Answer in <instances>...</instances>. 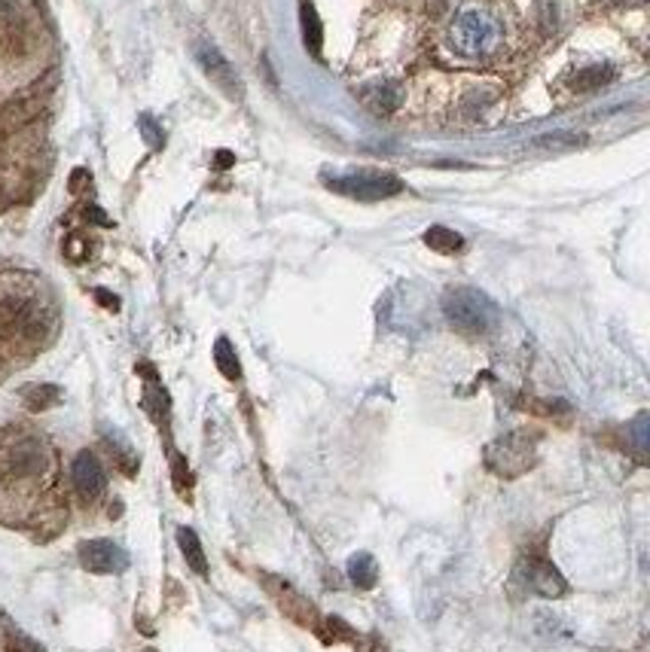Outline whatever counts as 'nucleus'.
<instances>
[{
    "mask_svg": "<svg viewBox=\"0 0 650 652\" xmlns=\"http://www.w3.org/2000/svg\"><path fill=\"white\" fill-rule=\"evenodd\" d=\"M50 472V448L41 436L15 433L0 443V485H41Z\"/></svg>",
    "mask_w": 650,
    "mask_h": 652,
    "instance_id": "nucleus-1",
    "label": "nucleus"
},
{
    "mask_svg": "<svg viewBox=\"0 0 650 652\" xmlns=\"http://www.w3.org/2000/svg\"><path fill=\"white\" fill-rule=\"evenodd\" d=\"M443 314L458 333L486 336L498 324V305L474 287H452L443 293Z\"/></svg>",
    "mask_w": 650,
    "mask_h": 652,
    "instance_id": "nucleus-2",
    "label": "nucleus"
},
{
    "mask_svg": "<svg viewBox=\"0 0 650 652\" xmlns=\"http://www.w3.org/2000/svg\"><path fill=\"white\" fill-rule=\"evenodd\" d=\"M452 50L465 58H486L498 50L501 43V25L498 19L479 7H467L452 19L449 25Z\"/></svg>",
    "mask_w": 650,
    "mask_h": 652,
    "instance_id": "nucleus-3",
    "label": "nucleus"
},
{
    "mask_svg": "<svg viewBox=\"0 0 650 652\" xmlns=\"http://www.w3.org/2000/svg\"><path fill=\"white\" fill-rule=\"evenodd\" d=\"M46 314L43 305L31 293L22 290H0V336L13 339H43Z\"/></svg>",
    "mask_w": 650,
    "mask_h": 652,
    "instance_id": "nucleus-4",
    "label": "nucleus"
},
{
    "mask_svg": "<svg viewBox=\"0 0 650 652\" xmlns=\"http://www.w3.org/2000/svg\"><path fill=\"white\" fill-rule=\"evenodd\" d=\"M324 183L333 193L358 198V202H382V198H394L403 193V181L391 171H346V174H336V177H324Z\"/></svg>",
    "mask_w": 650,
    "mask_h": 652,
    "instance_id": "nucleus-5",
    "label": "nucleus"
},
{
    "mask_svg": "<svg viewBox=\"0 0 650 652\" xmlns=\"http://www.w3.org/2000/svg\"><path fill=\"white\" fill-rule=\"evenodd\" d=\"M534 460H538V436L529 431L507 433V436H501L498 443L491 445L489 455H486L489 470L505 476V479H513V476H522L526 470H531Z\"/></svg>",
    "mask_w": 650,
    "mask_h": 652,
    "instance_id": "nucleus-6",
    "label": "nucleus"
},
{
    "mask_svg": "<svg viewBox=\"0 0 650 652\" xmlns=\"http://www.w3.org/2000/svg\"><path fill=\"white\" fill-rule=\"evenodd\" d=\"M196 62H199L202 70L208 74V79H212L214 86L229 95V101H241V98H245V86H241L236 67L229 65V58H226L214 43H199V46H196Z\"/></svg>",
    "mask_w": 650,
    "mask_h": 652,
    "instance_id": "nucleus-7",
    "label": "nucleus"
},
{
    "mask_svg": "<svg viewBox=\"0 0 650 652\" xmlns=\"http://www.w3.org/2000/svg\"><path fill=\"white\" fill-rule=\"evenodd\" d=\"M519 576L541 598H559V595L568 591V583L559 576L556 567L546 562V558H526V562L519 564Z\"/></svg>",
    "mask_w": 650,
    "mask_h": 652,
    "instance_id": "nucleus-8",
    "label": "nucleus"
},
{
    "mask_svg": "<svg viewBox=\"0 0 650 652\" xmlns=\"http://www.w3.org/2000/svg\"><path fill=\"white\" fill-rule=\"evenodd\" d=\"M80 564L89 574H120L129 567V555L110 540H89L80 546Z\"/></svg>",
    "mask_w": 650,
    "mask_h": 652,
    "instance_id": "nucleus-9",
    "label": "nucleus"
},
{
    "mask_svg": "<svg viewBox=\"0 0 650 652\" xmlns=\"http://www.w3.org/2000/svg\"><path fill=\"white\" fill-rule=\"evenodd\" d=\"M71 479H74V488H77V495H80L86 503H93V500H98V497L105 495V467H101V460H98L93 452H80V455L74 457Z\"/></svg>",
    "mask_w": 650,
    "mask_h": 652,
    "instance_id": "nucleus-10",
    "label": "nucleus"
},
{
    "mask_svg": "<svg viewBox=\"0 0 650 652\" xmlns=\"http://www.w3.org/2000/svg\"><path fill=\"white\" fill-rule=\"evenodd\" d=\"M360 101L370 107L376 117H391L394 110L403 101V91H400L398 83H370L360 89Z\"/></svg>",
    "mask_w": 650,
    "mask_h": 652,
    "instance_id": "nucleus-11",
    "label": "nucleus"
},
{
    "mask_svg": "<svg viewBox=\"0 0 650 652\" xmlns=\"http://www.w3.org/2000/svg\"><path fill=\"white\" fill-rule=\"evenodd\" d=\"M610 79H614V67L610 65H593L584 67V70H577L574 77H571V89L574 91H596L602 86H608Z\"/></svg>",
    "mask_w": 650,
    "mask_h": 652,
    "instance_id": "nucleus-12",
    "label": "nucleus"
},
{
    "mask_svg": "<svg viewBox=\"0 0 650 652\" xmlns=\"http://www.w3.org/2000/svg\"><path fill=\"white\" fill-rule=\"evenodd\" d=\"M177 543L184 548L186 564H189L199 576H208V562H205V552H202V543L199 536H196V531H193V528H181V531H177Z\"/></svg>",
    "mask_w": 650,
    "mask_h": 652,
    "instance_id": "nucleus-13",
    "label": "nucleus"
},
{
    "mask_svg": "<svg viewBox=\"0 0 650 652\" xmlns=\"http://www.w3.org/2000/svg\"><path fill=\"white\" fill-rule=\"evenodd\" d=\"M348 576H351V583H355L358 588H372L376 586V579H379L376 558H372V555H367V552L351 555V562H348Z\"/></svg>",
    "mask_w": 650,
    "mask_h": 652,
    "instance_id": "nucleus-14",
    "label": "nucleus"
},
{
    "mask_svg": "<svg viewBox=\"0 0 650 652\" xmlns=\"http://www.w3.org/2000/svg\"><path fill=\"white\" fill-rule=\"evenodd\" d=\"M425 244L431 250H437V253H458V250H465V238L458 236V232H452L446 226H431L425 232Z\"/></svg>",
    "mask_w": 650,
    "mask_h": 652,
    "instance_id": "nucleus-15",
    "label": "nucleus"
},
{
    "mask_svg": "<svg viewBox=\"0 0 650 652\" xmlns=\"http://www.w3.org/2000/svg\"><path fill=\"white\" fill-rule=\"evenodd\" d=\"M303 37L308 53L321 55V46H324V28H321V19L312 3H303Z\"/></svg>",
    "mask_w": 650,
    "mask_h": 652,
    "instance_id": "nucleus-16",
    "label": "nucleus"
},
{
    "mask_svg": "<svg viewBox=\"0 0 650 652\" xmlns=\"http://www.w3.org/2000/svg\"><path fill=\"white\" fill-rule=\"evenodd\" d=\"M214 363H217V369H220L229 381L241 379L239 357H236V348L229 345V339H217V345H214Z\"/></svg>",
    "mask_w": 650,
    "mask_h": 652,
    "instance_id": "nucleus-17",
    "label": "nucleus"
},
{
    "mask_svg": "<svg viewBox=\"0 0 650 652\" xmlns=\"http://www.w3.org/2000/svg\"><path fill=\"white\" fill-rule=\"evenodd\" d=\"M58 400H62V391L53 388V384H37V388H28L25 391L28 409H34V412H43V409H50Z\"/></svg>",
    "mask_w": 650,
    "mask_h": 652,
    "instance_id": "nucleus-18",
    "label": "nucleus"
},
{
    "mask_svg": "<svg viewBox=\"0 0 650 652\" xmlns=\"http://www.w3.org/2000/svg\"><path fill=\"white\" fill-rule=\"evenodd\" d=\"M632 439H636L638 455L644 457V452H648V415L636 417V424H632Z\"/></svg>",
    "mask_w": 650,
    "mask_h": 652,
    "instance_id": "nucleus-19",
    "label": "nucleus"
},
{
    "mask_svg": "<svg viewBox=\"0 0 650 652\" xmlns=\"http://www.w3.org/2000/svg\"><path fill=\"white\" fill-rule=\"evenodd\" d=\"M65 253L74 262H83V260H86V253H89V250H86V241H83V238L74 236V238H71V241H67Z\"/></svg>",
    "mask_w": 650,
    "mask_h": 652,
    "instance_id": "nucleus-20",
    "label": "nucleus"
},
{
    "mask_svg": "<svg viewBox=\"0 0 650 652\" xmlns=\"http://www.w3.org/2000/svg\"><path fill=\"white\" fill-rule=\"evenodd\" d=\"M141 131H144L147 138H150V144L162 146V134L156 129H153V119H150V117L141 119Z\"/></svg>",
    "mask_w": 650,
    "mask_h": 652,
    "instance_id": "nucleus-21",
    "label": "nucleus"
},
{
    "mask_svg": "<svg viewBox=\"0 0 650 652\" xmlns=\"http://www.w3.org/2000/svg\"><path fill=\"white\" fill-rule=\"evenodd\" d=\"M10 652H43L34 640H28V638H15L13 640V650Z\"/></svg>",
    "mask_w": 650,
    "mask_h": 652,
    "instance_id": "nucleus-22",
    "label": "nucleus"
},
{
    "mask_svg": "<svg viewBox=\"0 0 650 652\" xmlns=\"http://www.w3.org/2000/svg\"><path fill=\"white\" fill-rule=\"evenodd\" d=\"M95 296H98V300L105 302V305H107V308H110V312H117V308H120V302L113 300V296H107V290H98Z\"/></svg>",
    "mask_w": 650,
    "mask_h": 652,
    "instance_id": "nucleus-23",
    "label": "nucleus"
},
{
    "mask_svg": "<svg viewBox=\"0 0 650 652\" xmlns=\"http://www.w3.org/2000/svg\"><path fill=\"white\" fill-rule=\"evenodd\" d=\"M617 3H626V7H641L644 0H617Z\"/></svg>",
    "mask_w": 650,
    "mask_h": 652,
    "instance_id": "nucleus-24",
    "label": "nucleus"
}]
</instances>
